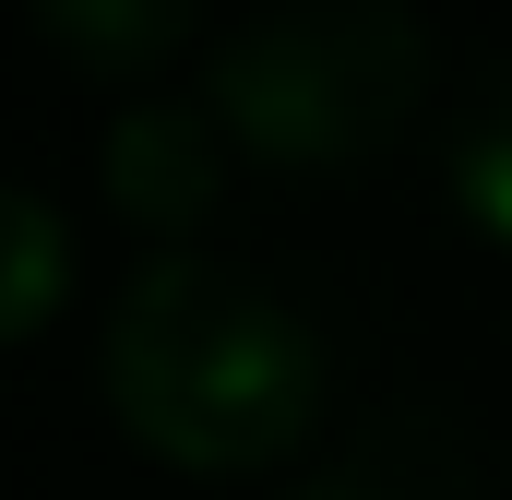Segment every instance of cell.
I'll list each match as a JSON object with an SVG mask.
<instances>
[{
  "mask_svg": "<svg viewBox=\"0 0 512 500\" xmlns=\"http://www.w3.org/2000/svg\"><path fill=\"white\" fill-rule=\"evenodd\" d=\"M441 36L417 0H274L203 60V120L227 131V167L262 179H370L429 120Z\"/></svg>",
  "mask_w": 512,
  "mask_h": 500,
  "instance_id": "obj_2",
  "label": "cell"
},
{
  "mask_svg": "<svg viewBox=\"0 0 512 500\" xmlns=\"http://www.w3.org/2000/svg\"><path fill=\"white\" fill-rule=\"evenodd\" d=\"M501 143H512V120H501V96H477V108H465V120H453V155H441V167H453V191H465V227H477V239H501Z\"/></svg>",
  "mask_w": 512,
  "mask_h": 500,
  "instance_id": "obj_7",
  "label": "cell"
},
{
  "mask_svg": "<svg viewBox=\"0 0 512 500\" xmlns=\"http://www.w3.org/2000/svg\"><path fill=\"white\" fill-rule=\"evenodd\" d=\"M286 500H489V441H477V417L465 405H441V393H393L370 405L346 441H322Z\"/></svg>",
  "mask_w": 512,
  "mask_h": 500,
  "instance_id": "obj_3",
  "label": "cell"
},
{
  "mask_svg": "<svg viewBox=\"0 0 512 500\" xmlns=\"http://www.w3.org/2000/svg\"><path fill=\"white\" fill-rule=\"evenodd\" d=\"M334 346L251 262L155 250L108 310V417L179 477H262L322 441Z\"/></svg>",
  "mask_w": 512,
  "mask_h": 500,
  "instance_id": "obj_1",
  "label": "cell"
},
{
  "mask_svg": "<svg viewBox=\"0 0 512 500\" xmlns=\"http://www.w3.org/2000/svg\"><path fill=\"white\" fill-rule=\"evenodd\" d=\"M60 298H72V227H60V203L24 191V179H0V346H24Z\"/></svg>",
  "mask_w": 512,
  "mask_h": 500,
  "instance_id": "obj_6",
  "label": "cell"
},
{
  "mask_svg": "<svg viewBox=\"0 0 512 500\" xmlns=\"http://www.w3.org/2000/svg\"><path fill=\"white\" fill-rule=\"evenodd\" d=\"M108 203H120L131 227L155 250H191L215 227V203H227V131L203 120V96H131L120 120H108Z\"/></svg>",
  "mask_w": 512,
  "mask_h": 500,
  "instance_id": "obj_4",
  "label": "cell"
},
{
  "mask_svg": "<svg viewBox=\"0 0 512 500\" xmlns=\"http://www.w3.org/2000/svg\"><path fill=\"white\" fill-rule=\"evenodd\" d=\"M36 24H48V48L72 60V72H167L179 48H191V24H203V0H36Z\"/></svg>",
  "mask_w": 512,
  "mask_h": 500,
  "instance_id": "obj_5",
  "label": "cell"
}]
</instances>
